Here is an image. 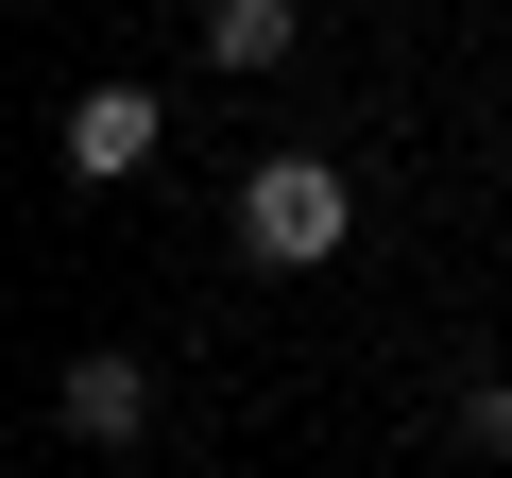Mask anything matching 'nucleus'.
I'll return each instance as SVG.
<instances>
[{
  "label": "nucleus",
  "instance_id": "f257e3e1",
  "mask_svg": "<svg viewBox=\"0 0 512 478\" xmlns=\"http://www.w3.org/2000/svg\"><path fill=\"white\" fill-rule=\"evenodd\" d=\"M342 239H359L342 154H256V171H239V257H256V274H325Z\"/></svg>",
  "mask_w": 512,
  "mask_h": 478
},
{
  "label": "nucleus",
  "instance_id": "f03ea898",
  "mask_svg": "<svg viewBox=\"0 0 512 478\" xmlns=\"http://www.w3.org/2000/svg\"><path fill=\"white\" fill-rule=\"evenodd\" d=\"M52 154H69V188H137V171L171 154V103H154V86H86V103L52 120Z\"/></svg>",
  "mask_w": 512,
  "mask_h": 478
},
{
  "label": "nucleus",
  "instance_id": "20e7f679",
  "mask_svg": "<svg viewBox=\"0 0 512 478\" xmlns=\"http://www.w3.org/2000/svg\"><path fill=\"white\" fill-rule=\"evenodd\" d=\"M291 35H308V0H205V69H291Z\"/></svg>",
  "mask_w": 512,
  "mask_h": 478
},
{
  "label": "nucleus",
  "instance_id": "7ed1b4c3",
  "mask_svg": "<svg viewBox=\"0 0 512 478\" xmlns=\"http://www.w3.org/2000/svg\"><path fill=\"white\" fill-rule=\"evenodd\" d=\"M52 427H69V444H137V427H154V359H120V342L69 359V376H52Z\"/></svg>",
  "mask_w": 512,
  "mask_h": 478
},
{
  "label": "nucleus",
  "instance_id": "39448f33",
  "mask_svg": "<svg viewBox=\"0 0 512 478\" xmlns=\"http://www.w3.org/2000/svg\"><path fill=\"white\" fill-rule=\"evenodd\" d=\"M461 444H478V461H512V376H478V393H461Z\"/></svg>",
  "mask_w": 512,
  "mask_h": 478
}]
</instances>
